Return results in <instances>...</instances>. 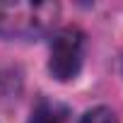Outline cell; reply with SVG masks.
I'll return each instance as SVG.
<instances>
[{"label":"cell","mask_w":123,"mask_h":123,"mask_svg":"<svg viewBox=\"0 0 123 123\" xmlns=\"http://www.w3.org/2000/svg\"><path fill=\"white\" fill-rule=\"evenodd\" d=\"M85 55V34L80 27L70 24L58 29L51 39V58H48V73L58 82H70L77 77L82 68Z\"/></svg>","instance_id":"obj_2"},{"label":"cell","mask_w":123,"mask_h":123,"mask_svg":"<svg viewBox=\"0 0 123 123\" xmlns=\"http://www.w3.org/2000/svg\"><path fill=\"white\" fill-rule=\"evenodd\" d=\"M80 123H118V118L109 106H94L80 118Z\"/></svg>","instance_id":"obj_4"},{"label":"cell","mask_w":123,"mask_h":123,"mask_svg":"<svg viewBox=\"0 0 123 123\" xmlns=\"http://www.w3.org/2000/svg\"><path fill=\"white\" fill-rule=\"evenodd\" d=\"M65 106H60L55 101H48V99H41L34 109H31V116L27 123H65Z\"/></svg>","instance_id":"obj_3"},{"label":"cell","mask_w":123,"mask_h":123,"mask_svg":"<svg viewBox=\"0 0 123 123\" xmlns=\"http://www.w3.org/2000/svg\"><path fill=\"white\" fill-rule=\"evenodd\" d=\"M60 15L58 3H0V39H39Z\"/></svg>","instance_id":"obj_1"}]
</instances>
